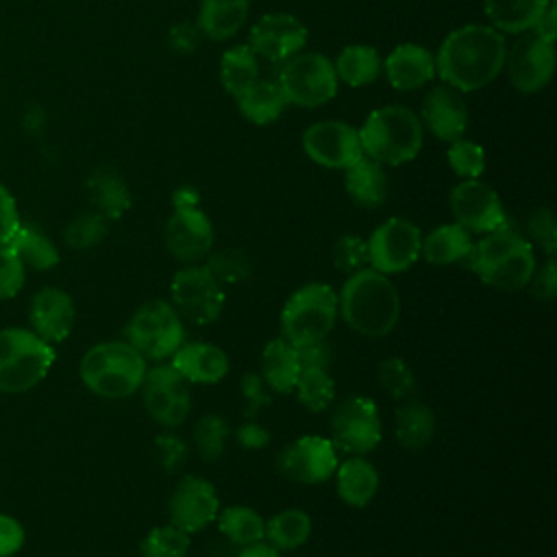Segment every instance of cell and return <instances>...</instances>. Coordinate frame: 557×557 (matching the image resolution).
<instances>
[{
    "label": "cell",
    "instance_id": "obj_41",
    "mask_svg": "<svg viewBox=\"0 0 557 557\" xmlns=\"http://www.w3.org/2000/svg\"><path fill=\"white\" fill-rule=\"evenodd\" d=\"M107 235V218L98 211L76 215L65 228V244L74 250H87L100 244Z\"/></svg>",
    "mask_w": 557,
    "mask_h": 557
},
{
    "label": "cell",
    "instance_id": "obj_13",
    "mask_svg": "<svg viewBox=\"0 0 557 557\" xmlns=\"http://www.w3.org/2000/svg\"><path fill=\"white\" fill-rule=\"evenodd\" d=\"M505 65L511 85L522 94H535L548 85L555 70L553 41L540 33L524 30L507 48Z\"/></svg>",
    "mask_w": 557,
    "mask_h": 557
},
{
    "label": "cell",
    "instance_id": "obj_4",
    "mask_svg": "<svg viewBox=\"0 0 557 557\" xmlns=\"http://www.w3.org/2000/svg\"><path fill=\"white\" fill-rule=\"evenodd\" d=\"M146 370V359L122 339L91 346L78 366L85 387L96 396L111 400L133 396L141 387Z\"/></svg>",
    "mask_w": 557,
    "mask_h": 557
},
{
    "label": "cell",
    "instance_id": "obj_15",
    "mask_svg": "<svg viewBox=\"0 0 557 557\" xmlns=\"http://www.w3.org/2000/svg\"><path fill=\"white\" fill-rule=\"evenodd\" d=\"M278 472L296 483H324L337 468V448L329 437L302 435L276 457Z\"/></svg>",
    "mask_w": 557,
    "mask_h": 557
},
{
    "label": "cell",
    "instance_id": "obj_34",
    "mask_svg": "<svg viewBox=\"0 0 557 557\" xmlns=\"http://www.w3.org/2000/svg\"><path fill=\"white\" fill-rule=\"evenodd\" d=\"M259 78V57L250 50L248 44L228 48L220 59V83L222 87L237 98Z\"/></svg>",
    "mask_w": 557,
    "mask_h": 557
},
{
    "label": "cell",
    "instance_id": "obj_35",
    "mask_svg": "<svg viewBox=\"0 0 557 557\" xmlns=\"http://www.w3.org/2000/svg\"><path fill=\"white\" fill-rule=\"evenodd\" d=\"M87 189L96 211L102 213L107 220L122 218V213L131 207V194L124 181L111 170L94 172L87 183Z\"/></svg>",
    "mask_w": 557,
    "mask_h": 557
},
{
    "label": "cell",
    "instance_id": "obj_49",
    "mask_svg": "<svg viewBox=\"0 0 557 557\" xmlns=\"http://www.w3.org/2000/svg\"><path fill=\"white\" fill-rule=\"evenodd\" d=\"M529 233L546 250V255L555 252V248H557V226H555V218L548 209L533 211V215L529 218Z\"/></svg>",
    "mask_w": 557,
    "mask_h": 557
},
{
    "label": "cell",
    "instance_id": "obj_53",
    "mask_svg": "<svg viewBox=\"0 0 557 557\" xmlns=\"http://www.w3.org/2000/svg\"><path fill=\"white\" fill-rule=\"evenodd\" d=\"M157 444V455L161 459V466L168 470H174L183 463V459L187 457V446L181 437L174 435H159L154 440Z\"/></svg>",
    "mask_w": 557,
    "mask_h": 557
},
{
    "label": "cell",
    "instance_id": "obj_30",
    "mask_svg": "<svg viewBox=\"0 0 557 557\" xmlns=\"http://www.w3.org/2000/svg\"><path fill=\"white\" fill-rule=\"evenodd\" d=\"M550 0H483L485 13L498 33H524L535 28Z\"/></svg>",
    "mask_w": 557,
    "mask_h": 557
},
{
    "label": "cell",
    "instance_id": "obj_48",
    "mask_svg": "<svg viewBox=\"0 0 557 557\" xmlns=\"http://www.w3.org/2000/svg\"><path fill=\"white\" fill-rule=\"evenodd\" d=\"M239 387H242V398H244V416L248 420L257 418L259 411H263L272 403V396L268 392L270 387L265 385L263 376L257 372L244 374Z\"/></svg>",
    "mask_w": 557,
    "mask_h": 557
},
{
    "label": "cell",
    "instance_id": "obj_14",
    "mask_svg": "<svg viewBox=\"0 0 557 557\" xmlns=\"http://www.w3.org/2000/svg\"><path fill=\"white\" fill-rule=\"evenodd\" d=\"M305 154L331 170H346L363 157L359 131L339 120H322L302 133Z\"/></svg>",
    "mask_w": 557,
    "mask_h": 557
},
{
    "label": "cell",
    "instance_id": "obj_26",
    "mask_svg": "<svg viewBox=\"0 0 557 557\" xmlns=\"http://www.w3.org/2000/svg\"><path fill=\"white\" fill-rule=\"evenodd\" d=\"M344 187L348 196L366 209H374L387 198V176L381 163L370 157H361L357 163L344 170Z\"/></svg>",
    "mask_w": 557,
    "mask_h": 557
},
{
    "label": "cell",
    "instance_id": "obj_11",
    "mask_svg": "<svg viewBox=\"0 0 557 557\" xmlns=\"http://www.w3.org/2000/svg\"><path fill=\"white\" fill-rule=\"evenodd\" d=\"M331 442L335 448L363 457L381 442V418L372 398L348 396L331 416Z\"/></svg>",
    "mask_w": 557,
    "mask_h": 557
},
{
    "label": "cell",
    "instance_id": "obj_8",
    "mask_svg": "<svg viewBox=\"0 0 557 557\" xmlns=\"http://www.w3.org/2000/svg\"><path fill=\"white\" fill-rule=\"evenodd\" d=\"M124 335L144 359L163 361L178 350L185 329L181 315L168 300H150L131 315Z\"/></svg>",
    "mask_w": 557,
    "mask_h": 557
},
{
    "label": "cell",
    "instance_id": "obj_50",
    "mask_svg": "<svg viewBox=\"0 0 557 557\" xmlns=\"http://www.w3.org/2000/svg\"><path fill=\"white\" fill-rule=\"evenodd\" d=\"M22 220L17 213V205L13 194L9 191V187H4L0 183V248L9 246V242L13 239V235L17 233Z\"/></svg>",
    "mask_w": 557,
    "mask_h": 557
},
{
    "label": "cell",
    "instance_id": "obj_23",
    "mask_svg": "<svg viewBox=\"0 0 557 557\" xmlns=\"http://www.w3.org/2000/svg\"><path fill=\"white\" fill-rule=\"evenodd\" d=\"M170 366L187 383L213 385L228 374L231 361L220 346L207 344V342H191V344L178 346V350L172 355Z\"/></svg>",
    "mask_w": 557,
    "mask_h": 557
},
{
    "label": "cell",
    "instance_id": "obj_24",
    "mask_svg": "<svg viewBox=\"0 0 557 557\" xmlns=\"http://www.w3.org/2000/svg\"><path fill=\"white\" fill-rule=\"evenodd\" d=\"M383 70L394 89L411 91L435 76V57L424 46L400 44L387 54Z\"/></svg>",
    "mask_w": 557,
    "mask_h": 557
},
{
    "label": "cell",
    "instance_id": "obj_16",
    "mask_svg": "<svg viewBox=\"0 0 557 557\" xmlns=\"http://www.w3.org/2000/svg\"><path fill=\"white\" fill-rule=\"evenodd\" d=\"M141 389L144 405L154 422L163 426H178L185 422L191 409L189 383L172 366L146 370Z\"/></svg>",
    "mask_w": 557,
    "mask_h": 557
},
{
    "label": "cell",
    "instance_id": "obj_46",
    "mask_svg": "<svg viewBox=\"0 0 557 557\" xmlns=\"http://www.w3.org/2000/svg\"><path fill=\"white\" fill-rule=\"evenodd\" d=\"M333 263L339 272L352 274L368 263V242L359 235H342L333 246Z\"/></svg>",
    "mask_w": 557,
    "mask_h": 557
},
{
    "label": "cell",
    "instance_id": "obj_32",
    "mask_svg": "<svg viewBox=\"0 0 557 557\" xmlns=\"http://www.w3.org/2000/svg\"><path fill=\"white\" fill-rule=\"evenodd\" d=\"M394 431L403 448L420 450L435 435V416L422 400H409L396 409Z\"/></svg>",
    "mask_w": 557,
    "mask_h": 557
},
{
    "label": "cell",
    "instance_id": "obj_39",
    "mask_svg": "<svg viewBox=\"0 0 557 557\" xmlns=\"http://www.w3.org/2000/svg\"><path fill=\"white\" fill-rule=\"evenodd\" d=\"M294 389L298 403L313 413L324 411L335 398V381L322 366H305L298 374Z\"/></svg>",
    "mask_w": 557,
    "mask_h": 557
},
{
    "label": "cell",
    "instance_id": "obj_40",
    "mask_svg": "<svg viewBox=\"0 0 557 557\" xmlns=\"http://www.w3.org/2000/svg\"><path fill=\"white\" fill-rule=\"evenodd\" d=\"M141 557H185L189 550V533L174 524L154 527L141 540Z\"/></svg>",
    "mask_w": 557,
    "mask_h": 557
},
{
    "label": "cell",
    "instance_id": "obj_29",
    "mask_svg": "<svg viewBox=\"0 0 557 557\" xmlns=\"http://www.w3.org/2000/svg\"><path fill=\"white\" fill-rule=\"evenodd\" d=\"M248 9L250 0H202L198 26L209 39H231L244 26Z\"/></svg>",
    "mask_w": 557,
    "mask_h": 557
},
{
    "label": "cell",
    "instance_id": "obj_55",
    "mask_svg": "<svg viewBox=\"0 0 557 557\" xmlns=\"http://www.w3.org/2000/svg\"><path fill=\"white\" fill-rule=\"evenodd\" d=\"M237 557H283V555H281V550H276L274 546L263 544V542H257V544L244 546Z\"/></svg>",
    "mask_w": 557,
    "mask_h": 557
},
{
    "label": "cell",
    "instance_id": "obj_33",
    "mask_svg": "<svg viewBox=\"0 0 557 557\" xmlns=\"http://www.w3.org/2000/svg\"><path fill=\"white\" fill-rule=\"evenodd\" d=\"M333 67L337 78H342L350 87H363L379 78L383 63L379 52L372 46L352 44L337 54Z\"/></svg>",
    "mask_w": 557,
    "mask_h": 557
},
{
    "label": "cell",
    "instance_id": "obj_36",
    "mask_svg": "<svg viewBox=\"0 0 557 557\" xmlns=\"http://www.w3.org/2000/svg\"><path fill=\"white\" fill-rule=\"evenodd\" d=\"M9 248L20 257L24 268L50 270L59 263V250L52 239L30 224H20Z\"/></svg>",
    "mask_w": 557,
    "mask_h": 557
},
{
    "label": "cell",
    "instance_id": "obj_37",
    "mask_svg": "<svg viewBox=\"0 0 557 557\" xmlns=\"http://www.w3.org/2000/svg\"><path fill=\"white\" fill-rule=\"evenodd\" d=\"M215 518L222 535H226L233 544L250 546V544L263 542L265 537V520L252 507L231 505L218 511Z\"/></svg>",
    "mask_w": 557,
    "mask_h": 557
},
{
    "label": "cell",
    "instance_id": "obj_47",
    "mask_svg": "<svg viewBox=\"0 0 557 557\" xmlns=\"http://www.w3.org/2000/svg\"><path fill=\"white\" fill-rule=\"evenodd\" d=\"M26 283V268L20 257L9 248H0V300H9L22 292Z\"/></svg>",
    "mask_w": 557,
    "mask_h": 557
},
{
    "label": "cell",
    "instance_id": "obj_27",
    "mask_svg": "<svg viewBox=\"0 0 557 557\" xmlns=\"http://www.w3.org/2000/svg\"><path fill=\"white\" fill-rule=\"evenodd\" d=\"M337 496L350 507H366L379 490V472L363 457H348L337 463Z\"/></svg>",
    "mask_w": 557,
    "mask_h": 557
},
{
    "label": "cell",
    "instance_id": "obj_52",
    "mask_svg": "<svg viewBox=\"0 0 557 557\" xmlns=\"http://www.w3.org/2000/svg\"><path fill=\"white\" fill-rule=\"evenodd\" d=\"M529 292L540 300H553L557 296V265L553 259H548L542 268L535 265L529 283Z\"/></svg>",
    "mask_w": 557,
    "mask_h": 557
},
{
    "label": "cell",
    "instance_id": "obj_10",
    "mask_svg": "<svg viewBox=\"0 0 557 557\" xmlns=\"http://www.w3.org/2000/svg\"><path fill=\"white\" fill-rule=\"evenodd\" d=\"M170 298L176 313L194 324H211L220 318L226 294L207 265H187L170 283Z\"/></svg>",
    "mask_w": 557,
    "mask_h": 557
},
{
    "label": "cell",
    "instance_id": "obj_44",
    "mask_svg": "<svg viewBox=\"0 0 557 557\" xmlns=\"http://www.w3.org/2000/svg\"><path fill=\"white\" fill-rule=\"evenodd\" d=\"M207 270L224 285V283H237L244 281L252 265L250 259L235 248L228 250H218V252H209L207 255Z\"/></svg>",
    "mask_w": 557,
    "mask_h": 557
},
{
    "label": "cell",
    "instance_id": "obj_2",
    "mask_svg": "<svg viewBox=\"0 0 557 557\" xmlns=\"http://www.w3.org/2000/svg\"><path fill=\"white\" fill-rule=\"evenodd\" d=\"M337 309L344 322L359 335L379 339L394 331L400 318V294L387 274L361 268L342 285Z\"/></svg>",
    "mask_w": 557,
    "mask_h": 557
},
{
    "label": "cell",
    "instance_id": "obj_56",
    "mask_svg": "<svg viewBox=\"0 0 557 557\" xmlns=\"http://www.w3.org/2000/svg\"><path fill=\"white\" fill-rule=\"evenodd\" d=\"M174 207H198V200H196V194L194 189H178L174 194Z\"/></svg>",
    "mask_w": 557,
    "mask_h": 557
},
{
    "label": "cell",
    "instance_id": "obj_54",
    "mask_svg": "<svg viewBox=\"0 0 557 557\" xmlns=\"http://www.w3.org/2000/svg\"><path fill=\"white\" fill-rule=\"evenodd\" d=\"M239 446L248 448V450H261L270 444V433L265 426L257 424V422H244L242 426H237V433H235Z\"/></svg>",
    "mask_w": 557,
    "mask_h": 557
},
{
    "label": "cell",
    "instance_id": "obj_7",
    "mask_svg": "<svg viewBox=\"0 0 557 557\" xmlns=\"http://www.w3.org/2000/svg\"><path fill=\"white\" fill-rule=\"evenodd\" d=\"M339 315L337 294L326 283H307L296 289L281 311L283 339L294 348L326 339Z\"/></svg>",
    "mask_w": 557,
    "mask_h": 557
},
{
    "label": "cell",
    "instance_id": "obj_42",
    "mask_svg": "<svg viewBox=\"0 0 557 557\" xmlns=\"http://www.w3.org/2000/svg\"><path fill=\"white\" fill-rule=\"evenodd\" d=\"M228 435V422L222 416L209 413L196 422L194 429V444L202 459L213 461L224 450V440Z\"/></svg>",
    "mask_w": 557,
    "mask_h": 557
},
{
    "label": "cell",
    "instance_id": "obj_22",
    "mask_svg": "<svg viewBox=\"0 0 557 557\" xmlns=\"http://www.w3.org/2000/svg\"><path fill=\"white\" fill-rule=\"evenodd\" d=\"M420 122L442 141L463 137L468 128V107L459 89L442 83L426 91L422 100Z\"/></svg>",
    "mask_w": 557,
    "mask_h": 557
},
{
    "label": "cell",
    "instance_id": "obj_18",
    "mask_svg": "<svg viewBox=\"0 0 557 557\" xmlns=\"http://www.w3.org/2000/svg\"><path fill=\"white\" fill-rule=\"evenodd\" d=\"M307 44V26L292 13H265L248 35L250 50L270 63H285Z\"/></svg>",
    "mask_w": 557,
    "mask_h": 557
},
{
    "label": "cell",
    "instance_id": "obj_28",
    "mask_svg": "<svg viewBox=\"0 0 557 557\" xmlns=\"http://www.w3.org/2000/svg\"><path fill=\"white\" fill-rule=\"evenodd\" d=\"M237 107L242 115L252 124H270L287 107V100L283 96V89L276 78H257L248 89H244L237 98Z\"/></svg>",
    "mask_w": 557,
    "mask_h": 557
},
{
    "label": "cell",
    "instance_id": "obj_19",
    "mask_svg": "<svg viewBox=\"0 0 557 557\" xmlns=\"http://www.w3.org/2000/svg\"><path fill=\"white\" fill-rule=\"evenodd\" d=\"M170 524L185 533L202 531L220 511L215 487L202 476H185L170 496Z\"/></svg>",
    "mask_w": 557,
    "mask_h": 557
},
{
    "label": "cell",
    "instance_id": "obj_43",
    "mask_svg": "<svg viewBox=\"0 0 557 557\" xmlns=\"http://www.w3.org/2000/svg\"><path fill=\"white\" fill-rule=\"evenodd\" d=\"M450 170L461 178H479L485 170V150L470 139H455L446 152Z\"/></svg>",
    "mask_w": 557,
    "mask_h": 557
},
{
    "label": "cell",
    "instance_id": "obj_25",
    "mask_svg": "<svg viewBox=\"0 0 557 557\" xmlns=\"http://www.w3.org/2000/svg\"><path fill=\"white\" fill-rule=\"evenodd\" d=\"M302 370L298 350L283 337L270 339L261 352V376L272 392L289 394Z\"/></svg>",
    "mask_w": 557,
    "mask_h": 557
},
{
    "label": "cell",
    "instance_id": "obj_1",
    "mask_svg": "<svg viewBox=\"0 0 557 557\" xmlns=\"http://www.w3.org/2000/svg\"><path fill=\"white\" fill-rule=\"evenodd\" d=\"M507 44L503 33L485 24L455 28L442 41L435 57V72L442 83L459 91L487 87L505 67Z\"/></svg>",
    "mask_w": 557,
    "mask_h": 557
},
{
    "label": "cell",
    "instance_id": "obj_51",
    "mask_svg": "<svg viewBox=\"0 0 557 557\" xmlns=\"http://www.w3.org/2000/svg\"><path fill=\"white\" fill-rule=\"evenodd\" d=\"M26 531L22 522L9 513H0V557H13L22 550Z\"/></svg>",
    "mask_w": 557,
    "mask_h": 557
},
{
    "label": "cell",
    "instance_id": "obj_21",
    "mask_svg": "<svg viewBox=\"0 0 557 557\" xmlns=\"http://www.w3.org/2000/svg\"><path fill=\"white\" fill-rule=\"evenodd\" d=\"M30 331L48 344L63 342L76 322V307L72 296L54 285H46L33 294L28 307Z\"/></svg>",
    "mask_w": 557,
    "mask_h": 557
},
{
    "label": "cell",
    "instance_id": "obj_17",
    "mask_svg": "<svg viewBox=\"0 0 557 557\" xmlns=\"http://www.w3.org/2000/svg\"><path fill=\"white\" fill-rule=\"evenodd\" d=\"M455 222L468 233H492L505 226V211L498 194L479 178H463L448 198Z\"/></svg>",
    "mask_w": 557,
    "mask_h": 557
},
{
    "label": "cell",
    "instance_id": "obj_12",
    "mask_svg": "<svg viewBox=\"0 0 557 557\" xmlns=\"http://www.w3.org/2000/svg\"><path fill=\"white\" fill-rule=\"evenodd\" d=\"M422 248V233L418 224L407 218H389L368 239V263L376 272L398 274L409 270Z\"/></svg>",
    "mask_w": 557,
    "mask_h": 557
},
{
    "label": "cell",
    "instance_id": "obj_5",
    "mask_svg": "<svg viewBox=\"0 0 557 557\" xmlns=\"http://www.w3.org/2000/svg\"><path fill=\"white\" fill-rule=\"evenodd\" d=\"M366 157L381 165H403L413 161L422 148L420 117L400 104L374 109L359 128Z\"/></svg>",
    "mask_w": 557,
    "mask_h": 557
},
{
    "label": "cell",
    "instance_id": "obj_3",
    "mask_svg": "<svg viewBox=\"0 0 557 557\" xmlns=\"http://www.w3.org/2000/svg\"><path fill=\"white\" fill-rule=\"evenodd\" d=\"M463 261L485 285L500 292H518L527 287L535 270L533 246L505 226L485 233V237L472 244Z\"/></svg>",
    "mask_w": 557,
    "mask_h": 557
},
{
    "label": "cell",
    "instance_id": "obj_9",
    "mask_svg": "<svg viewBox=\"0 0 557 557\" xmlns=\"http://www.w3.org/2000/svg\"><path fill=\"white\" fill-rule=\"evenodd\" d=\"M287 104L315 109L337 94V74L333 63L320 52H298L281 63L276 76Z\"/></svg>",
    "mask_w": 557,
    "mask_h": 557
},
{
    "label": "cell",
    "instance_id": "obj_20",
    "mask_svg": "<svg viewBox=\"0 0 557 557\" xmlns=\"http://www.w3.org/2000/svg\"><path fill=\"white\" fill-rule=\"evenodd\" d=\"M165 246L174 259L196 263L211 252L213 224L198 207H178L165 224Z\"/></svg>",
    "mask_w": 557,
    "mask_h": 557
},
{
    "label": "cell",
    "instance_id": "obj_6",
    "mask_svg": "<svg viewBox=\"0 0 557 557\" xmlns=\"http://www.w3.org/2000/svg\"><path fill=\"white\" fill-rule=\"evenodd\" d=\"M52 344L24 326L0 331V392L24 394L39 385L52 368Z\"/></svg>",
    "mask_w": 557,
    "mask_h": 557
},
{
    "label": "cell",
    "instance_id": "obj_38",
    "mask_svg": "<svg viewBox=\"0 0 557 557\" xmlns=\"http://www.w3.org/2000/svg\"><path fill=\"white\" fill-rule=\"evenodd\" d=\"M311 535V518L302 509H283L265 522V537L276 550L300 548Z\"/></svg>",
    "mask_w": 557,
    "mask_h": 557
},
{
    "label": "cell",
    "instance_id": "obj_45",
    "mask_svg": "<svg viewBox=\"0 0 557 557\" xmlns=\"http://www.w3.org/2000/svg\"><path fill=\"white\" fill-rule=\"evenodd\" d=\"M379 383L392 398L403 400L413 392L416 376L405 359L389 357L379 366Z\"/></svg>",
    "mask_w": 557,
    "mask_h": 557
},
{
    "label": "cell",
    "instance_id": "obj_31",
    "mask_svg": "<svg viewBox=\"0 0 557 557\" xmlns=\"http://www.w3.org/2000/svg\"><path fill=\"white\" fill-rule=\"evenodd\" d=\"M472 244V235L461 224H442L422 237L420 255L433 265H450L463 261Z\"/></svg>",
    "mask_w": 557,
    "mask_h": 557
}]
</instances>
